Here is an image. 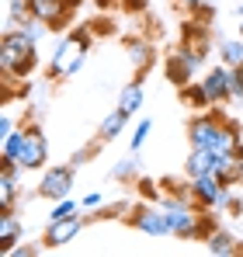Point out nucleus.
Instances as JSON below:
<instances>
[{"label":"nucleus","mask_w":243,"mask_h":257,"mask_svg":"<svg viewBox=\"0 0 243 257\" xmlns=\"http://www.w3.org/2000/svg\"><path fill=\"white\" fill-rule=\"evenodd\" d=\"M191 77H195V70L174 52V56L167 59V80H170L174 87H184V84H191Z\"/></svg>","instance_id":"obj_14"},{"label":"nucleus","mask_w":243,"mask_h":257,"mask_svg":"<svg viewBox=\"0 0 243 257\" xmlns=\"http://www.w3.org/2000/svg\"><path fill=\"white\" fill-rule=\"evenodd\" d=\"M35 63H39V39H32L18 25H11L0 39V70H4V77L25 80L35 70Z\"/></svg>","instance_id":"obj_1"},{"label":"nucleus","mask_w":243,"mask_h":257,"mask_svg":"<svg viewBox=\"0 0 243 257\" xmlns=\"http://www.w3.org/2000/svg\"><path fill=\"white\" fill-rule=\"evenodd\" d=\"M240 35H243V21H240Z\"/></svg>","instance_id":"obj_32"},{"label":"nucleus","mask_w":243,"mask_h":257,"mask_svg":"<svg viewBox=\"0 0 243 257\" xmlns=\"http://www.w3.org/2000/svg\"><path fill=\"white\" fill-rule=\"evenodd\" d=\"M215 150H208V146H191V153H188V160H184V177H202V174H212L215 167Z\"/></svg>","instance_id":"obj_12"},{"label":"nucleus","mask_w":243,"mask_h":257,"mask_svg":"<svg viewBox=\"0 0 243 257\" xmlns=\"http://www.w3.org/2000/svg\"><path fill=\"white\" fill-rule=\"evenodd\" d=\"M163 212L170 222V236H181V240H208L212 236V215H205V209L198 205H188V202H177L174 195L163 198Z\"/></svg>","instance_id":"obj_3"},{"label":"nucleus","mask_w":243,"mask_h":257,"mask_svg":"<svg viewBox=\"0 0 243 257\" xmlns=\"http://www.w3.org/2000/svg\"><path fill=\"white\" fill-rule=\"evenodd\" d=\"M115 177H118V181H132V177H136V174H139V160H136V157H129V160H122V164H115Z\"/></svg>","instance_id":"obj_23"},{"label":"nucleus","mask_w":243,"mask_h":257,"mask_svg":"<svg viewBox=\"0 0 243 257\" xmlns=\"http://www.w3.org/2000/svg\"><path fill=\"white\" fill-rule=\"evenodd\" d=\"M18 240H21V222L14 209H0V254H11Z\"/></svg>","instance_id":"obj_13"},{"label":"nucleus","mask_w":243,"mask_h":257,"mask_svg":"<svg viewBox=\"0 0 243 257\" xmlns=\"http://www.w3.org/2000/svg\"><path fill=\"white\" fill-rule=\"evenodd\" d=\"M70 4H73V11H77V7H80V4H83V0H70Z\"/></svg>","instance_id":"obj_31"},{"label":"nucleus","mask_w":243,"mask_h":257,"mask_svg":"<svg viewBox=\"0 0 243 257\" xmlns=\"http://www.w3.org/2000/svg\"><path fill=\"white\" fill-rule=\"evenodd\" d=\"M181 101H184L188 108H195V111L212 108V101H208V94H205L202 84H184V87H181Z\"/></svg>","instance_id":"obj_16"},{"label":"nucleus","mask_w":243,"mask_h":257,"mask_svg":"<svg viewBox=\"0 0 243 257\" xmlns=\"http://www.w3.org/2000/svg\"><path fill=\"white\" fill-rule=\"evenodd\" d=\"M11 132H18V128H14V118H11V115H0V139H7Z\"/></svg>","instance_id":"obj_29"},{"label":"nucleus","mask_w":243,"mask_h":257,"mask_svg":"<svg viewBox=\"0 0 243 257\" xmlns=\"http://www.w3.org/2000/svg\"><path fill=\"white\" fill-rule=\"evenodd\" d=\"M150 122H146V118H143V122H139V125H136V132H132V139H129V146H132V153H139V150H143V143H146V136H150Z\"/></svg>","instance_id":"obj_25"},{"label":"nucleus","mask_w":243,"mask_h":257,"mask_svg":"<svg viewBox=\"0 0 243 257\" xmlns=\"http://www.w3.org/2000/svg\"><path fill=\"white\" fill-rule=\"evenodd\" d=\"M212 174H215L222 184H233V188H236V184L243 181V143L236 146V150H229V153H219Z\"/></svg>","instance_id":"obj_10"},{"label":"nucleus","mask_w":243,"mask_h":257,"mask_svg":"<svg viewBox=\"0 0 243 257\" xmlns=\"http://www.w3.org/2000/svg\"><path fill=\"white\" fill-rule=\"evenodd\" d=\"M94 153H97V143H94V146H87V150H77V153H73V167H80V164H87V160H90Z\"/></svg>","instance_id":"obj_28"},{"label":"nucleus","mask_w":243,"mask_h":257,"mask_svg":"<svg viewBox=\"0 0 243 257\" xmlns=\"http://www.w3.org/2000/svg\"><path fill=\"white\" fill-rule=\"evenodd\" d=\"M202 87L212 104H226L233 101V66H215L208 70V77H202Z\"/></svg>","instance_id":"obj_8"},{"label":"nucleus","mask_w":243,"mask_h":257,"mask_svg":"<svg viewBox=\"0 0 243 257\" xmlns=\"http://www.w3.org/2000/svg\"><path fill=\"white\" fill-rule=\"evenodd\" d=\"M208 250H212V254H222V257L243 254V247H236V240H233L229 233H212V236H208Z\"/></svg>","instance_id":"obj_19"},{"label":"nucleus","mask_w":243,"mask_h":257,"mask_svg":"<svg viewBox=\"0 0 243 257\" xmlns=\"http://www.w3.org/2000/svg\"><path fill=\"white\" fill-rule=\"evenodd\" d=\"M25 18H32V0H7V21L21 25Z\"/></svg>","instance_id":"obj_22"},{"label":"nucleus","mask_w":243,"mask_h":257,"mask_svg":"<svg viewBox=\"0 0 243 257\" xmlns=\"http://www.w3.org/2000/svg\"><path fill=\"white\" fill-rule=\"evenodd\" d=\"M83 205H87V209H94V205H101V195H97V191H90V195L83 198Z\"/></svg>","instance_id":"obj_30"},{"label":"nucleus","mask_w":243,"mask_h":257,"mask_svg":"<svg viewBox=\"0 0 243 257\" xmlns=\"http://www.w3.org/2000/svg\"><path fill=\"white\" fill-rule=\"evenodd\" d=\"M222 191H226V184H222L215 174L191 177V195H195V205H198V209H205V212L219 209V202H222Z\"/></svg>","instance_id":"obj_7"},{"label":"nucleus","mask_w":243,"mask_h":257,"mask_svg":"<svg viewBox=\"0 0 243 257\" xmlns=\"http://www.w3.org/2000/svg\"><path fill=\"white\" fill-rule=\"evenodd\" d=\"M4 146H0V160H18V153H21V143H25V128H18V132H11L7 139H0Z\"/></svg>","instance_id":"obj_20"},{"label":"nucleus","mask_w":243,"mask_h":257,"mask_svg":"<svg viewBox=\"0 0 243 257\" xmlns=\"http://www.w3.org/2000/svg\"><path fill=\"white\" fill-rule=\"evenodd\" d=\"M129 59H132V66H136V73L150 70V63H153V45L150 42H132L129 45Z\"/></svg>","instance_id":"obj_17"},{"label":"nucleus","mask_w":243,"mask_h":257,"mask_svg":"<svg viewBox=\"0 0 243 257\" xmlns=\"http://www.w3.org/2000/svg\"><path fill=\"white\" fill-rule=\"evenodd\" d=\"M77 212V202L73 198H59L56 205H52V215H49V222H56V219H66V215Z\"/></svg>","instance_id":"obj_24"},{"label":"nucleus","mask_w":243,"mask_h":257,"mask_svg":"<svg viewBox=\"0 0 243 257\" xmlns=\"http://www.w3.org/2000/svg\"><path fill=\"white\" fill-rule=\"evenodd\" d=\"M80 229H83V219L77 212L66 215V219H56V222H49V229H45V247H66Z\"/></svg>","instance_id":"obj_11"},{"label":"nucleus","mask_w":243,"mask_h":257,"mask_svg":"<svg viewBox=\"0 0 243 257\" xmlns=\"http://www.w3.org/2000/svg\"><path fill=\"white\" fill-rule=\"evenodd\" d=\"M118 108L125 111V115H136L139 108H143V84L136 80V84H125L118 94Z\"/></svg>","instance_id":"obj_15"},{"label":"nucleus","mask_w":243,"mask_h":257,"mask_svg":"<svg viewBox=\"0 0 243 257\" xmlns=\"http://www.w3.org/2000/svg\"><path fill=\"white\" fill-rule=\"evenodd\" d=\"M222 63L226 66H243V35L240 39H233V42H222Z\"/></svg>","instance_id":"obj_21"},{"label":"nucleus","mask_w":243,"mask_h":257,"mask_svg":"<svg viewBox=\"0 0 243 257\" xmlns=\"http://www.w3.org/2000/svg\"><path fill=\"white\" fill-rule=\"evenodd\" d=\"M70 191H73V167H52V171H45V177H42V184H39L42 198L59 202V198H70Z\"/></svg>","instance_id":"obj_9"},{"label":"nucleus","mask_w":243,"mask_h":257,"mask_svg":"<svg viewBox=\"0 0 243 257\" xmlns=\"http://www.w3.org/2000/svg\"><path fill=\"white\" fill-rule=\"evenodd\" d=\"M45 160H49V139H45V132L39 125H25V143H21V153H18V167L21 171H39L45 167Z\"/></svg>","instance_id":"obj_5"},{"label":"nucleus","mask_w":243,"mask_h":257,"mask_svg":"<svg viewBox=\"0 0 243 257\" xmlns=\"http://www.w3.org/2000/svg\"><path fill=\"white\" fill-rule=\"evenodd\" d=\"M188 136H191V146H208L215 153H229L243 143L236 122H226L219 111H205L198 118H191Z\"/></svg>","instance_id":"obj_2"},{"label":"nucleus","mask_w":243,"mask_h":257,"mask_svg":"<svg viewBox=\"0 0 243 257\" xmlns=\"http://www.w3.org/2000/svg\"><path fill=\"white\" fill-rule=\"evenodd\" d=\"M129 222L139 229V233H146V236H167L170 233V222H167V212L160 209H153V205H136L132 215H129Z\"/></svg>","instance_id":"obj_6"},{"label":"nucleus","mask_w":243,"mask_h":257,"mask_svg":"<svg viewBox=\"0 0 243 257\" xmlns=\"http://www.w3.org/2000/svg\"><path fill=\"white\" fill-rule=\"evenodd\" d=\"M233 101H243V66L233 70Z\"/></svg>","instance_id":"obj_27"},{"label":"nucleus","mask_w":243,"mask_h":257,"mask_svg":"<svg viewBox=\"0 0 243 257\" xmlns=\"http://www.w3.org/2000/svg\"><path fill=\"white\" fill-rule=\"evenodd\" d=\"M125 122H129V115H125V111H122V108H115V111H108V118H104V122H101V132H97V136H101V139H108V143H111V139H115V136H118L122 128H125Z\"/></svg>","instance_id":"obj_18"},{"label":"nucleus","mask_w":243,"mask_h":257,"mask_svg":"<svg viewBox=\"0 0 243 257\" xmlns=\"http://www.w3.org/2000/svg\"><path fill=\"white\" fill-rule=\"evenodd\" d=\"M87 45H90V35L87 32L66 35L59 42V49L52 52V59H49V77L52 80H66V77L80 73V66L87 63Z\"/></svg>","instance_id":"obj_4"},{"label":"nucleus","mask_w":243,"mask_h":257,"mask_svg":"<svg viewBox=\"0 0 243 257\" xmlns=\"http://www.w3.org/2000/svg\"><path fill=\"white\" fill-rule=\"evenodd\" d=\"M139 195H143L146 202H157V198H160V184H153V181L143 177V181H139Z\"/></svg>","instance_id":"obj_26"}]
</instances>
